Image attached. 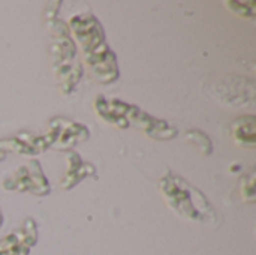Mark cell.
<instances>
[{
    "label": "cell",
    "mask_w": 256,
    "mask_h": 255,
    "mask_svg": "<svg viewBox=\"0 0 256 255\" xmlns=\"http://www.w3.org/2000/svg\"><path fill=\"white\" fill-rule=\"evenodd\" d=\"M94 107H96V111L99 113V116L102 119L116 125L117 128H128L129 126L128 114H129L132 105L122 102V101H117V99L106 101L104 96H98L94 101Z\"/></svg>",
    "instance_id": "obj_8"
},
{
    "label": "cell",
    "mask_w": 256,
    "mask_h": 255,
    "mask_svg": "<svg viewBox=\"0 0 256 255\" xmlns=\"http://www.w3.org/2000/svg\"><path fill=\"white\" fill-rule=\"evenodd\" d=\"M232 135L237 144L246 149H255L256 146V119L255 116L248 114L236 119L232 122Z\"/></svg>",
    "instance_id": "obj_10"
},
{
    "label": "cell",
    "mask_w": 256,
    "mask_h": 255,
    "mask_svg": "<svg viewBox=\"0 0 256 255\" xmlns=\"http://www.w3.org/2000/svg\"><path fill=\"white\" fill-rule=\"evenodd\" d=\"M128 122H134L148 137L154 140H171L177 135V129L174 126H170L165 120L156 119L134 105L130 107V111L128 114Z\"/></svg>",
    "instance_id": "obj_5"
},
{
    "label": "cell",
    "mask_w": 256,
    "mask_h": 255,
    "mask_svg": "<svg viewBox=\"0 0 256 255\" xmlns=\"http://www.w3.org/2000/svg\"><path fill=\"white\" fill-rule=\"evenodd\" d=\"M160 191L168 206L183 218L200 222L216 221V212L207 197L180 176L171 173L164 176L160 180Z\"/></svg>",
    "instance_id": "obj_1"
},
{
    "label": "cell",
    "mask_w": 256,
    "mask_h": 255,
    "mask_svg": "<svg viewBox=\"0 0 256 255\" xmlns=\"http://www.w3.org/2000/svg\"><path fill=\"white\" fill-rule=\"evenodd\" d=\"M70 27H72V32H74L76 41L82 47L86 59L96 56V54L105 51L106 48H110L105 44L104 29L94 15H92V14L75 15L70 20Z\"/></svg>",
    "instance_id": "obj_3"
},
{
    "label": "cell",
    "mask_w": 256,
    "mask_h": 255,
    "mask_svg": "<svg viewBox=\"0 0 256 255\" xmlns=\"http://www.w3.org/2000/svg\"><path fill=\"white\" fill-rule=\"evenodd\" d=\"M3 159H4V153L0 152V161H3Z\"/></svg>",
    "instance_id": "obj_14"
},
{
    "label": "cell",
    "mask_w": 256,
    "mask_h": 255,
    "mask_svg": "<svg viewBox=\"0 0 256 255\" xmlns=\"http://www.w3.org/2000/svg\"><path fill=\"white\" fill-rule=\"evenodd\" d=\"M255 173H252L250 174V177H249V183L246 185L244 182H243V197H246L249 201H254L255 200Z\"/></svg>",
    "instance_id": "obj_13"
},
{
    "label": "cell",
    "mask_w": 256,
    "mask_h": 255,
    "mask_svg": "<svg viewBox=\"0 0 256 255\" xmlns=\"http://www.w3.org/2000/svg\"><path fill=\"white\" fill-rule=\"evenodd\" d=\"M68 161H69V171L66 173V177L62 182V189H70L74 185L80 183L84 177L96 176L94 167L88 162H82L76 152H69Z\"/></svg>",
    "instance_id": "obj_9"
},
{
    "label": "cell",
    "mask_w": 256,
    "mask_h": 255,
    "mask_svg": "<svg viewBox=\"0 0 256 255\" xmlns=\"http://www.w3.org/2000/svg\"><path fill=\"white\" fill-rule=\"evenodd\" d=\"M220 92H212L213 95H219V101L222 99L226 105H232V95H237V99L243 105H252L255 101V84L248 78L230 77L226 80H220Z\"/></svg>",
    "instance_id": "obj_6"
},
{
    "label": "cell",
    "mask_w": 256,
    "mask_h": 255,
    "mask_svg": "<svg viewBox=\"0 0 256 255\" xmlns=\"http://www.w3.org/2000/svg\"><path fill=\"white\" fill-rule=\"evenodd\" d=\"M3 186L9 191H30L36 195H46L50 192V185L38 161H32L28 167H21L14 177L3 182Z\"/></svg>",
    "instance_id": "obj_4"
},
{
    "label": "cell",
    "mask_w": 256,
    "mask_h": 255,
    "mask_svg": "<svg viewBox=\"0 0 256 255\" xmlns=\"http://www.w3.org/2000/svg\"><path fill=\"white\" fill-rule=\"evenodd\" d=\"M186 138L188 141H190L192 144H195L200 152L202 155H210L213 152V144H212V140L207 134H204L202 131H196V129H192L189 132H186Z\"/></svg>",
    "instance_id": "obj_11"
},
{
    "label": "cell",
    "mask_w": 256,
    "mask_h": 255,
    "mask_svg": "<svg viewBox=\"0 0 256 255\" xmlns=\"http://www.w3.org/2000/svg\"><path fill=\"white\" fill-rule=\"evenodd\" d=\"M226 6H230V9L236 14H238L243 18H249V20H255L256 17V3L255 2H238V0H232V2H226Z\"/></svg>",
    "instance_id": "obj_12"
},
{
    "label": "cell",
    "mask_w": 256,
    "mask_h": 255,
    "mask_svg": "<svg viewBox=\"0 0 256 255\" xmlns=\"http://www.w3.org/2000/svg\"><path fill=\"white\" fill-rule=\"evenodd\" d=\"M54 44H52V65L57 78L63 83V93H70L81 78V66L76 60V50L69 38L66 24L52 20Z\"/></svg>",
    "instance_id": "obj_2"
},
{
    "label": "cell",
    "mask_w": 256,
    "mask_h": 255,
    "mask_svg": "<svg viewBox=\"0 0 256 255\" xmlns=\"http://www.w3.org/2000/svg\"><path fill=\"white\" fill-rule=\"evenodd\" d=\"M50 123L54 125L58 131L57 141L52 146V149L56 150H63V149L66 150L69 147H74L78 141H84L86 138L90 137V132L86 129V126L74 123L72 120H68V119L57 117L51 120Z\"/></svg>",
    "instance_id": "obj_7"
}]
</instances>
